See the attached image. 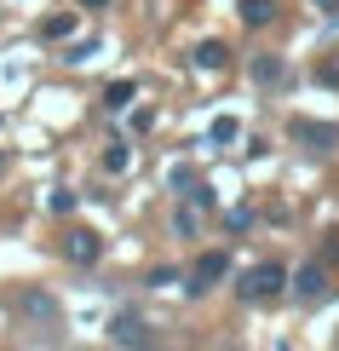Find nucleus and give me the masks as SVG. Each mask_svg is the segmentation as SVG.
I'll list each match as a JSON object with an SVG mask.
<instances>
[{
  "label": "nucleus",
  "instance_id": "f257e3e1",
  "mask_svg": "<svg viewBox=\"0 0 339 351\" xmlns=\"http://www.w3.org/2000/svg\"><path fill=\"white\" fill-rule=\"evenodd\" d=\"M288 288V271L282 265H271V259H264V265H253V271H242V282H236V294H242L247 305H271L276 294H282Z\"/></svg>",
  "mask_w": 339,
  "mask_h": 351
},
{
  "label": "nucleus",
  "instance_id": "f03ea898",
  "mask_svg": "<svg viewBox=\"0 0 339 351\" xmlns=\"http://www.w3.org/2000/svg\"><path fill=\"white\" fill-rule=\"evenodd\" d=\"M225 271H230V254H225V247H213V254H201V259H196V271H190V282H184V288H190V294H208V288H213Z\"/></svg>",
  "mask_w": 339,
  "mask_h": 351
},
{
  "label": "nucleus",
  "instance_id": "7ed1b4c3",
  "mask_svg": "<svg viewBox=\"0 0 339 351\" xmlns=\"http://www.w3.org/2000/svg\"><path fill=\"white\" fill-rule=\"evenodd\" d=\"M288 288H293V300H299V305H316V300H328V271H322V265H299Z\"/></svg>",
  "mask_w": 339,
  "mask_h": 351
},
{
  "label": "nucleus",
  "instance_id": "20e7f679",
  "mask_svg": "<svg viewBox=\"0 0 339 351\" xmlns=\"http://www.w3.org/2000/svg\"><path fill=\"white\" fill-rule=\"evenodd\" d=\"M64 254H69V265H92V259L104 254V242H98V230H69Z\"/></svg>",
  "mask_w": 339,
  "mask_h": 351
},
{
  "label": "nucleus",
  "instance_id": "39448f33",
  "mask_svg": "<svg viewBox=\"0 0 339 351\" xmlns=\"http://www.w3.org/2000/svg\"><path fill=\"white\" fill-rule=\"evenodd\" d=\"M155 334H150V323H138V317H115L110 323V346H150Z\"/></svg>",
  "mask_w": 339,
  "mask_h": 351
},
{
  "label": "nucleus",
  "instance_id": "423d86ee",
  "mask_svg": "<svg viewBox=\"0 0 339 351\" xmlns=\"http://www.w3.org/2000/svg\"><path fill=\"white\" fill-rule=\"evenodd\" d=\"M293 138L311 144V150H334V144H339V127H328V121H293Z\"/></svg>",
  "mask_w": 339,
  "mask_h": 351
},
{
  "label": "nucleus",
  "instance_id": "0eeeda50",
  "mask_svg": "<svg viewBox=\"0 0 339 351\" xmlns=\"http://www.w3.org/2000/svg\"><path fill=\"white\" fill-rule=\"evenodd\" d=\"M225 64H230L225 40H201V47H196V69H208V75H213V69H225Z\"/></svg>",
  "mask_w": 339,
  "mask_h": 351
},
{
  "label": "nucleus",
  "instance_id": "6e6552de",
  "mask_svg": "<svg viewBox=\"0 0 339 351\" xmlns=\"http://www.w3.org/2000/svg\"><path fill=\"white\" fill-rule=\"evenodd\" d=\"M271 18H276V6H271V0H242V23H247V29H264Z\"/></svg>",
  "mask_w": 339,
  "mask_h": 351
},
{
  "label": "nucleus",
  "instance_id": "1a4fd4ad",
  "mask_svg": "<svg viewBox=\"0 0 339 351\" xmlns=\"http://www.w3.org/2000/svg\"><path fill=\"white\" fill-rule=\"evenodd\" d=\"M173 230H179V237H196V230H201V208H196V202L173 213Z\"/></svg>",
  "mask_w": 339,
  "mask_h": 351
},
{
  "label": "nucleus",
  "instance_id": "9d476101",
  "mask_svg": "<svg viewBox=\"0 0 339 351\" xmlns=\"http://www.w3.org/2000/svg\"><path fill=\"white\" fill-rule=\"evenodd\" d=\"M132 98H138V86H132V81H115L110 93H104V110H127Z\"/></svg>",
  "mask_w": 339,
  "mask_h": 351
},
{
  "label": "nucleus",
  "instance_id": "9b49d317",
  "mask_svg": "<svg viewBox=\"0 0 339 351\" xmlns=\"http://www.w3.org/2000/svg\"><path fill=\"white\" fill-rule=\"evenodd\" d=\"M127 167H132V150H127L121 138H115L110 150H104V173H127Z\"/></svg>",
  "mask_w": 339,
  "mask_h": 351
},
{
  "label": "nucleus",
  "instance_id": "f8f14e48",
  "mask_svg": "<svg viewBox=\"0 0 339 351\" xmlns=\"http://www.w3.org/2000/svg\"><path fill=\"white\" fill-rule=\"evenodd\" d=\"M69 29H75V18H69V12H52V18L40 23V35H47V40H64Z\"/></svg>",
  "mask_w": 339,
  "mask_h": 351
},
{
  "label": "nucleus",
  "instance_id": "ddd939ff",
  "mask_svg": "<svg viewBox=\"0 0 339 351\" xmlns=\"http://www.w3.org/2000/svg\"><path fill=\"white\" fill-rule=\"evenodd\" d=\"M242 138V121H236V115H218L213 121V144H236Z\"/></svg>",
  "mask_w": 339,
  "mask_h": 351
},
{
  "label": "nucleus",
  "instance_id": "4468645a",
  "mask_svg": "<svg viewBox=\"0 0 339 351\" xmlns=\"http://www.w3.org/2000/svg\"><path fill=\"white\" fill-rule=\"evenodd\" d=\"M253 81H282V58H253Z\"/></svg>",
  "mask_w": 339,
  "mask_h": 351
},
{
  "label": "nucleus",
  "instance_id": "2eb2a0df",
  "mask_svg": "<svg viewBox=\"0 0 339 351\" xmlns=\"http://www.w3.org/2000/svg\"><path fill=\"white\" fill-rule=\"evenodd\" d=\"M23 311L29 317H52L58 305H52V294H23Z\"/></svg>",
  "mask_w": 339,
  "mask_h": 351
},
{
  "label": "nucleus",
  "instance_id": "dca6fc26",
  "mask_svg": "<svg viewBox=\"0 0 339 351\" xmlns=\"http://www.w3.org/2000/svg\"><path fill=\"white\" fill-rule=\"evenodd\" d=\"M52 213H75V190H52Z\"/></svg>",
  "mask_w": 339,
  "mask_h": 351
},
{
  "label": "nucleus",
  "instance_id": "f3484780",
  "mask_svg": "<svg viewBox=\"0 0 339 351\" xmlns=\"http://www.w3.org/2000/svg\"><path fill=\"white\" fill-rule=\"evenodd\" d=\"M92 52H98V40H81V47H69L64 58H69V64H86V58H92Z\"/></svg>",
  "mask_w": 339,
  "mask_h": 351
},
{
  "label": "nucleus",
  "instance_id": "a211bd4d",
  "mask_svg": "<svg viewBox=\"0 0 339 351\" xmlns=\"http://www.w3.org/2000/svg\"><path fill=\"white\" fill-rule=\"evenodd\" d=\"M316 75H322V81H328V86H339V64H334V58H328V64H322V69H316Z\"/></svg>",
  "mask_w": 339,
  "mask_h": 351
},
{
  "label": "nucleus",
  "instance_id": "6ab92c4d",
  "mask_svg": "<svg viewBox=\"0 0 339 351\" xmlns=\"http://www.w3.org/2000/svg\"><path fill=\"white\" fill-rule=\"evenodd\" d=\"M81 6H86V12H104V6H110V0H81Z\"/></svg>",
  "mask_w": 339,
  "mask_h": 351
},
{
  "label": "nucleus",
  "instance_id": "aec40b11",
  "mask_svg": "<svg viewBox=\"0 0 339 351\" xmlns=\"http://www.w3.org/2000/svg\"><path fill=\"white\" fill-rule=\"evenodd\" d=\"M322 12H328V18H339V0H322Z\"/></svg>",
  "mask_w": 339,
  "mask_h": 351
},
{
  "label": "nucleus",
  "instance_id": "412c9836",
  "mask_svg": "<svg viewBox=\"0 0 339 351\" xmlns=\"http://www.w3.org/2000/svg\"><path fill=\"white\" fill-rule=\"evenodd\" d=\"M0 167H6V156H0Z\"/></svg>",
  "mask_w": 339,
  "mask_h": 351
}]
</instances>
